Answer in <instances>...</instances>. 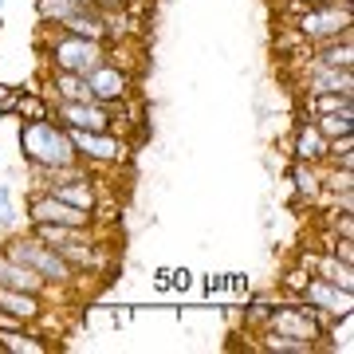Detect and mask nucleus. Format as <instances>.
Segmentation results:
<instances>
[{
	"label": "nucleus",
	"mask_w": 354,
	"mask_h": 354,
	"mask_svg": "<svg viewBox=\"0 0 354 354\" xmlns=\"http://www.w3.org/2000/svg\"><path fill=\"white\" fill-rule=\"evenodd\" d=\"M20 158L28 165H44V169H71L79 162L71 134H67L55 118H32L20 122Z\"/></svg>",
	"instance_id": "nucleus-1"
},
{
	"label": "nucleus",
	"mask_w": 354,
	"mask_h": 354,
	"mask_svg": "<svg viewBox=\"0 0 354 354\" xmlns=\"http://www.w3.org/2000/svg\"><path fill=\"white\" fill-rule=\"evenodd\" d=\"M111 48H114V44L71 36V32H64V28H48V36L39 39L44 67H55V71H75V75H87L95 64H102V59L111 55Z\"/></svg>",
	"instance_id": "nucleus-2"
},
{
	"label": "nucleus",
	"mask_w": 354,
	"mask_h": 354,
	"mask_svg": "<svg viewBox=\"0 0 354 354\" xmlns=\"http://www.w3.org/2000/svg\"><path fill=\"white\" fill-rule=\"evenodd\" d=\"M4 252L12 256V260H20L24 268H32V272H39V276L48 279L55 291H67V288H75L79 279V272L71 264H67L64 256L55 252L51 244H44V241H36L32 232H16V236H8V241L0 244Z\"/></svg>",
	"instance_id": "nucleus-3"
},
{
	"label": "nucleus",
	"mask_w": 354,
	"mask_h": 354,
	"mask_svg": "<svg viewBox=\"0 0 354 354\" xmlns=\"http://www.w3.org/2000/svg\"><path fill=\"white\" fill-rule=\"evenodd\" d=\"M288 28L304 44H319V39L354 32V0H323V4H311L304 12L288 16Z\"/></svg>",
	"instance_id": "nucleus-4"
},
{
	"label": "nucleus",
	"mask_w": 354,
	"mask_h": 354,
	"mask_svg": "<svg viewBox=\"0 0 354 354\" xmlns=\"http://www.w3.org/2000/svg\"><path fill=\"white\" fill-rule=\"evenodd\" d=\"M67 134L87 169H114L130 158V142L118 130H67Z\"/></svg>",
	"instance_id": "nucleus-5"
},
{
	"label": "nucleus",
	"mask_w": 354,
	"mask_h": 354,
	"mask_svg": "<svg viewBox=\"0 0 354 354\" xmlns=\"http://www.w3.org/2000/svg\"><path fill=\"white\" fill-rule=\"evenodd\" d=\"M87 87H91V99L106 102V106H118V102H130L134 99V87H138V79H134V71H127V67L118 64L114 55H106L102 64H95L87 71Z\"/></svg>",
	"instance_id": "nucleus-6"
},
{
	"label": "nucleus",
	"mask_w": 354,
	"mask_h": 354,
	"mask_svg": "<svg viewBox=\"0 0 354 354\" xmlns=\"http://www.w3.org/2000/svg\"><path fill=\"white\" fill-rule=\"evenodd\" d=\"M51 118L64 130H114L118 127V111L99 99L83 102H51Z\"/></svg>",
	"instance_id": "nucleus-7"
},
{
	"label": "nucleus",
	"mask_w": 354,
	"mask_h": 354,
	"mask_svg": "<svg viewBox=\"0 0 354 354\" xmlns=\"http://www.w3.org/2000/svg\"><path fill=\"white\" fill-rule=\"evenodd\" d=\"M24 216H28V225H99L95 213H83V209L59 201L48 189H32V197L24 205Z\"/></svg>",
	"instance_id": "nucleus-8"
},
{
	"label": "nucleus",
	"mask_w": 354,
	"mask_h": 354,
	"mask_svg": "<svg viewBox=\"0 0 354 354\" xmlns=\"http://www.w3.org/2000/svg\"><path fill=\"white\" fill-rule=\"evenodd\" d=\"M299 304H311L319 311H327L330 319H342L354 311V291L351 288H339V283H330V279H319V276H307L299 283V295H295Z\"/></svg>",
	"instance_id": "nucleus-9"
},
{
	"label": "nucleus",
	"mask_w": 354,
	"mask_h": 354,
	"mask_svg": "<svg viewBox=\"0 0 354 354\" xmlns=\"http://www.w3.org/2000/svg\"><path fill=\"white\" fill-rule=\"evenodd\" d=\"M299 91L307 95H327V91H342L354 95V71L351 67H304L299 71Z\"/></svg>",
	"instance_id": "nucleus-10"
},
{
	"label": "nucleus",
	"mask_w": 354,
	"mask_h": 354,
	"mask_svg": "<svg viewBox=\"0 0 354 354\" xmlns=\"http://www.w3.org/2000/svg\"><path fill=\"white\" fill-rule=\"evenodd\" d=\"M0 288H16V291H32V295H44V299H51V295H59V291L51 288L48 279L39 276V272H32V268H24L20 260H12V256L0 248Z\"/></svg>",
	"instance_id": "nucleus-11"
},
{
	"label": "nucleus",
	"mask_w": 354,
	"mask_h": 354,
	"mask_svg": "<svg viewBox=\"0 0 354 354\" xmlns=\"http://www.w3.org/2000/svg\"><path fill=\"white\" fill-rule=\"evenodd\" d=\"M299 264L307 268V276H319V279H330V283H339V288H351L354 291V264L339 260L335 252H304L299 256Z\"/></svg>",
	"instance_id": "nucleus-12"
},
{
	"label": "nucleus",
	"mask_w": 354,
	"mask_h": 354,
	"mask_svg": "<svg viewBox=\"0 0 354 354\" xmlns=\"http://www.w3.org/2000/svg\"><path fill=\"white\" fill-rule=\"evenodd\" d=\"M44 95L51 102H83V99H91V87H87V79L75 75V71L44 67Z\"/></svg>",
	"instance_id": "nucleus-13"
},
{
	"label": "nucleus",
	"mask_w": 354,
	"mask_h": 354,
	"mask_svg": "<svg viewBox=\"0 0 354 354\" xmlns=\"http://www.w3.org/2000/svg\"><path fill=\"white\" fill-rule=\"evenodd\" d=\"M327 146L330 142L319 134V127L311 118H304L295 127V138H291V162H311V165H323L327 162Z\"/></svg>",
	"instance_id": "nucleus-14"
},
{
	"label": "nucleus",
	"mask_w": 354,
	"mask_h": 354,
	"mask_svg": "<svg viewBox=\"0 0 354 354\" xmlns=\"http://www.w3.org/2000/svg\"><path fill=\"white\" fill-rule=\"evenodd\" d=\"M0 311L24 319L28 327H36L44 311H48V299L44 295H32V291H16V288H0Z\"/></svg>",
	"instance_id": "nucleus-15"
},
{
	"label": "nucleus",
	"mask_w": 354,
	"mask_h": 354,
	"mask_svg": "<svg viewBox=\"0 0 354 354\" xmlns=\"http://www.w3.org/2000/svg\"><path fill=\"white\" fill-rule=\"evenodd\" d=\"M288 181L299 201H319L323 197V165H311V162H291L288 169Z\"/></svg>",
	"instance_id": "nucleus-16"
},
{
	"label": "nucleus",
	"mask_w": 354,
	"mask_h": 354,
	"mask_svg": "<svg viewBox=\"0 0 354 354\" xmlns=\"http://www.w3.org/2000/svg\"><path fill=\"white\" fill-rule=\"evenodd\" d=\"M51 342L44 335H36L32 327L20 330H0V354H48Z\"/></svg>",
	"instance_id": "nucleus-17"
},
{
	"label": "nucleus",
	"mask_w": 354,
	"mask_h": 354,
	"mask_svg": "<svg viewBox=\"0 0 354 354\" xmlns=\"http://www.w3.org/2000/svg\"><path fill=\"white\" fill-rule=\"evenodd\" d=\"M256 346L264 354H315L319 346L315 342H304V339H288V335H276V330H256Z\"/></svg>",
	"instance_id": "nucleus-18"
},
{
	"label": "nucleus",
	"mask_w": 354,
	"mask_h": 354,
	"mask_svg": "<svg viewBox=\"0 0 354 354\" xmlns=\"http://www.w3.org/2000/svg\"><path fill=\"white\" fill-rule=\"evenodd\" d=\"M327 111H354V95L327 91V95H307L304 99V118H315V114H327Z\"/></svg>",
	"instance_id": "nucleus-19"
},
{
	"label": "nucleus",
	"mask_w": 354,
	"mask_h": 354,
	"mask_svg": "<svg viewBox=\"0 0 354 354\" xmlns=\"http://www.w3.org/2000/svg\"><path fill=\"white\" fill-rule=\"evenodd\" d=\"M79 8H83L79 0H36V20L44 28H55V24H64V20H71Z\"/></svg>",
	"instance_id": "nucleus-20"
},
{
	"label": "nucleus",
	"mask_w": 354,
	"mask_h": 354,
	"mask_svg": "<svg viewBox=\"0 0 354 354\" xmlns=\"http://www.w3.org/2000/svg\"><path fill=\"white\" fill-rule=\"evenodd\" d=\"M319 127V134L323 138H339V134H354V111H327V114H315L311 118Z\"/></svg>",
	"instance_id": "nucleus-21"
},
{
	"label": "nucleus",
	"mask_w": 354,
	"mask_h": 354,
	"mask_svg": "<svg viewBox=\"0 0 354 354\" xmlns=\"http://www.w3.org/2000/svg\"><path fill=\"white\" fill-rule=\"evenodd\" d=\"M24 122H32V118H51V99L44 95V91H28V95H16V106H12Z\"/></svg>",
	"instance_id": "nucleus-22"
},
{
	"label": "nucleus",
	"mask_w": 354,
	"mask_h": 354,
	"mask_svg": "<svg viewBox=\"0 0 354 354\" xmlns=\"http://www.w3.org/2000/svg\"><path fill=\"white\" fill-rule=\"evenodd\" d=\"M16 225V197L8 185H0V228H12Z\"/></svg>",
	"instance_id": "nucleus-23"
},
{
	"label": "nucleus",
	"mask_w": 354,
	"mask_h": 354,
	"mask_svg": "<svg viewBox=\"0 0 354 354\" xmlns=\"http://www.w3.org/2000/svg\"><path fill=\"white\" fill-rule=\"evenodd\" d=\"M311 4H323V0H283V12L295 16V12H304V8H311Z\"/></svg>",
	"instance_id": "nucleus-24"
},
{
	"label": "nucleus",
	"mask_w": 354,
	"mask_h": 354,
	"mask_svg": "<svg viewBox=\"0 0 354 354\" xmlns=\"http://www.w3.org/2000/svg\"><path fill=\"white\" fill-rule=\"evenodd\" d=\"M12 106H16V95H12V91H8V83H0V111L8 114V111H12Z\"/></svg>",
	"instance_id": "nucleus-25"
},
{
	"label": "nucleus",
	"mask_w": 354,
	"mask_h": 354,
	"mask_svg": "<svg viewBox=\"0 0 354 354\" xmlns=\"http://www.w3.org/2000/svg\"><path fill=\"white\" fill-rule=\"evenodd\" d=\"M79 4H95V0H79Z\"/></svg>",
	"instance_id": "nucleus-26"
},
{
	"label": "nucleus",
	"mask_w": 354,
	"mask_h": 354,
	"mask_svg": "<svg viewBox=\"0 0 354 354\" xmlns=\"http://www.w3.org/2000/svg\"><path fill=\"white\" fill-rule=\"evenodd\" d=\"M0 8H4V0H0Z\"/></svg>",
	"instance_id": "nucleus-27"
},
{
	"label": "nucleus",
	"mask_w": 354,
	"mask_h": 354,
	"mask_svg": "<svg viewBox=\"0 0 354 354\" xmlns=\"http://www.w3.org/2000/svg\"><path fill=\"white\" fill-rule=\"evenodd\" d=\"M0 118H4V111H0Z\"/></svg>",
	"instance_id": "nucleus-28"
}]
</instances>
